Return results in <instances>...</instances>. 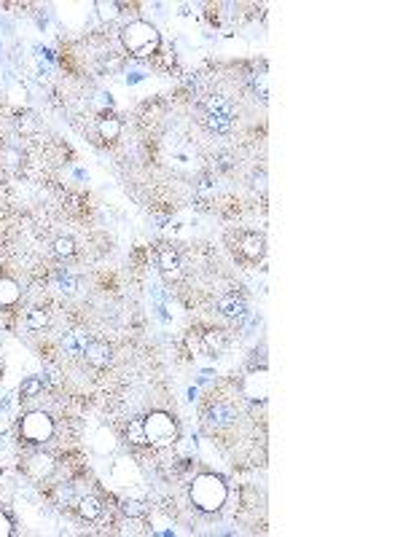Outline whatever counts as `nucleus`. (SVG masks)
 <instances>
[{"mask_svg":"<svg viewBox=\"0 0 403 537\" xmlns=\"http://www.w3.org/2000/svg\"><path fill=\"white\" fill-rule=\"evenodd\" d=\"M202 121L210 132L215 134H226L237 121V110H234L232 99L223 97V94H213L208 97L205 108H202Z\"/></svg>","mask_w":403,"mask_h":537,"instance_id":"nucleus-4","label":"nucleus"},{"mask_svg":"<svg viewBox=\"0 0 403 537\" xmlns=\"http://www.w3.org/2000/svg\"><path fill=\"white\" fill-rule=\"evenodd\" d=\"M73 253H75V242L70 237H60V239L54 242V256L57 258H70Z\"/></svg>","mask_w":403,"mask_h":537,"instance_id":"nucleus-24","label":"nucleus"},{"mask_svg":"<svg viewBox=\"0 0 403 537\" xmlns=\"http://www.w3.org/2000/svg\"><path fill=\"white\" fill-rule=\"evenodd\" d=\"M188 497L194 502L196 511L202 513H215L226 505V497H229V487L223 484V478L215 476V473H202L191 481L188 487Z\"/></svg>","mask_w":403,"mask_h":537,"instance_id":"nucleus-1","label":"nucleus"},{"mask_svg":"<svg viewBox=\"0 0 403 537\" xmlns=\"http://www.w3.org/2000/svg\"><path fill=\"white\" fill-rule=\"evenodd\" d=\"M14 535V526H11V519L6 516V513L0 511V537H9Z\"/></svg>","mask_w":403,"mask_h":537,"instance_id":"nucleus-27","label":"nucleus"},{"mask_svg":"<svg viewBox=\"0 0 403 537\" xmlns=\"http://www.w3.org/2000/svg\"><path fill=\"white\" fill-rule=\"evenodd\" d=\"M226 347H229V336H226L223 330L215 328L205 333V349H208L210 354H220Z\"/></svg>","mask_w":403,"mask_h":537,"instance_id":"nucleus-16","label":"nucleus"},{"mask_svg":"<svg viewBox=\"0 0 403 537\" xmlns=\"http://www.w3.org/2000/svg\"><path fill=\"white\" fill-rule=\"evenodd\" d=\"M0 183H3V175H0Z\"/></svg>","mask_w":403,"mask_h":537,"instance_id":"nucleus-28","label":"nucleus"},{"mask_svg":"<svg viewBox=\"0 0 403 537\" xmlns=\"http://www.w3.org/2000/svg\"><path fill=\"white\" fill-rule=\"evenodd\" d=\"M41 392H43V379H38V376H27L25 381L19 384V398H22V401H33Z\"/></svg>","mask_w":403,"mask_h":537,"instance_id":"nucleus-17","label":"nucleus"},{"mask_svg":"<svg viewBox=\"0 0 403 537\" xmlns=\"http://www.w3.org/2000/svg\"><path fill=\"white\" fill-rule=\"evenodd\" d=\"M86 344H89L86 330H73V333H68V336L62 339V349H65V354L75 357V354H84Z\"/></svg>","mask_w":403,"mask_h":537,"instance_id":"nucleus-14","label":"nucleus"},{"mask_svg":"<svg viewBox=\"0 0 403 537\" xmlns=\"http://www.w3.org/2000/svg\"><path fill=\"white\" fill-rule=\"evenodd\" d=\"M25 470L36 478V481H43V478H49L51 473H54V457H49V454H43V452L30 454L25 462Z\"/></svg>","mask_w":403,"mask_h":537,"instance_id":"nucleus-8","label":"nucleus"},{"mask_svg":"<svg viewBox=\"0 0 403 537\" xmlns=\"http://www.w3.org/2000/svg\"><path fill=\"white\" fill-rule=\"evenodd\" d=\"M19 295H22V291H19L16 280L0 277V306H14L19 301Z\"/></svg>","mask_w":403,"mask_h":537,"instance_id":"nucleus-15","label":"nucleus"},{"mask_svg":"<svg viewBox=\"0 0 403 537\" xmlns=\"http://www.w3.org/2000/svg\"><path fill=\"white\" fill-rule=\"evenodd\" d=\"M122 511L129 516V519H137V516H143V513L148 511V505L143 500H124L122 502Z\"/></svg>","mask_w":403,"mask_h":537,"instance_id":"nucleus-25","label":"nucleus"},{"mask_svg":"<svg viewBox=\"0 0 403 537\" xmlns=\"http://www.w3.org/2000/svg\"><path fill=\"white\" fill-rule=\"evenodd\" d=\"M38 126H41V124H38V116H36V113H30V110H25V113H19V116H16V129H19L22 134H36V132H38Z\"/></svg>","mask_w":403,"mask_h":537,"instance_id":"nucleus-22","label":"nucleus"},{"mask_svg":"<svg viewBox=\"0 0 403 537\" xmlns=\"http://www.w3.org/2000/svg\"><path fill=\"white\" fill-rule=\"evenodd\" d=\"M234 250H237L240 258H245V261L258 264V261L264 258V253H267V239L256 232H242L237 237V247H234Z\"/></svg>","mask_w":403,"mask_h":537,"instance_id":"nucleus-6","label":"nucleus"},{"mask_svg":"<svg viewBox=\"0 0 403 537\" xmlns=\"http://www.w3.org/2000/svg\"><path fill=\"white\" fill-rule=\"evenodd\" d=\"M54 282H57V288H60L62 293H75V285H78L75 277H70V274H62V271L57 274V280H54Z\"/></svg>","mask_w":403,"mask_h":537,"instance_id":"nucleus-26","label":"nucleus"},{"mask_svg":"<svg viewBox=\"0 0 403 537\" xmlns=\"http://www.w3.org/2000/svg\"><path fill=\"white\" fill-rule=\"evenodd\" d=\"M143 433H146V446L167 449L178 440V422L164 411H151L143 416Z\"/></svg>","mask_w":403,"mask_h":537,"instance_id":"nucleus-3","label":"nucleus"},{"mask_svg":"<svg viewBox=\"0 0 403 537\" xmlns=\"http://www.w3.org/2000/svg\"><path fill=\"white\" fill-rule=\"evenodd\" d=\"M122 43L124 49L129 51V54H134V57H151L154 51L159 49L161 36L151 22L134 19V22H127L122 27Z\"/></svg>","mask_w":403,"mask_h":537,"instance_id":"nucleus-2","label":"nucleus"},{"mask_svg":"<svg viewBox=\"0 0 403 537\" xmlns=\"http://www.w3.org/2000/svg\"><path fill=\"white\" fill-rule=\"evenodd\" d=\"M127 440H129V443H134V446H146V433H143V416H137V419H132V422L127 425Z\"/></svg>","mask_w":403,"mask_h":537,"instance_id":"nucleus-21","label":"nucleus"},{"mask_svg":"<svg viewBox=\"0 0 403 537\" xmlns=\"http://www.w3.org/2000/svg\"><path fill=\"white\" fill-rule=\"evenodd\" d=\"M95 449H97L100 454H110L113 449H116V438H113V433H110L108 428L97 430V438H95Z\"/></svg>","mask_w":403,"mask_h":537,"instance_id":"nucleus-23","label":"nucleus"},{"mask_svg":"<svg viewBox=\"0 0 403 537\" xmlns=\"http://www.w3.org/2000/svg\"><path fill=\"white\" fill-rule=\"evenodd\" d=\"M25 325L30 330H43L49 325V312L46 309H30L25 318Z\"/></svg>","mask_w":403,"mask_h":537,"instance_id":"nucleus-19","label":"nucleus"},{"mask_svg":"<svg viewBox=\"0 0 403 537\" xmlns=\"http://www.w3.org/2000/svg\"><path fill=\"white\" fill-rule=\"evenodd\" d=\"M75 508H78L81 519H86V521H95V519L102 516V502H100V497H95V494L78 497V500H75Z\"/></svg>","mask_w":403,"mask_h":537,"instance_id":"nucleus-13","label":"nucleus"},{"mask_svg":"<svg viewBox=\"0 0 403 537\" xmlns=\"http://www.w3.org/2000/svg\"><path fill=\"white\" fill-rule=\"evenodd\" d=\"M234 419H237V411H234V406H229V403H215V406H210L208 425H213V428H229Z\"/></svg>","mask_w":403,"mask_h":537,"instance_id":"nucleus-12","label":"nucleus"},{"mask_svg":"<svg viewBox=\"0 0 403 537\" xmlns=\"http://www.w3.org/2000/svg\"><path fill=\"white\" fill-rule=\"evenodd\" d=\"M100 134H102V140H116L122 134V121L116 116H105L100 121Z\"/></svg>","mask_w":403,"mask_h":537,"instance_id":"nucleus-20","label":"nucleus"},{"mask_svg":"<svg viewBox=\"0 0 403 537\" xmlns=\"http://www.w3.org/2000/svg\"><path fill=\"white\" fill-rule=\"evenodd\" d=\"M159 268H161V274L167 277V280H178L183 271H181V256L172 250V247H159Z\"/></svg>","mask_w":403,"mask_h":537,"instance_id":"nucleus-11","label":"nucleus"},{"mask_svg":"<svg viewBox=\"0 0 403 537\" xmlns=\"http://www.w3.org/2000/svg\"><path fill=\"white\" fill-rule=\"evenodd\" d=\"M19 433L27 443H46L54 435V419L46 411H30L22 416Z\"/></svg>","mask_w":403,"mask_h":537,"instance_id":"nucleus-5","label":"nucleus"},{"mask_svg":"<svg viewBox=\"0 0 403 537\" xmlns=\"http://www.w3.org/2000/svg\"><path fill=\"white\" fill-rule=\"evenodd\" d=\"M218 312L229 320H240V318H245L247 304H245V298L240 293H226L218 298Z\"/></svg>","mask_w":403,"mask_h":537,"instance_id":"nucleus-10","label":"nucleus"},{"mask_svg":"<svg viewBox=\"0 0 403 537\" xmlns=\"http://www.w3.org/2000/svg\"><path fill=\"white\" fill-rule=\"evenodd\" d=\"M84 357L89 366L95 368H108L113 363V349L105 342H89L84 349Z\"/></svg>","mask_w":403,"mask_h":537,"instance_id":"nucleus-9","label":"nucleus"},{"mask_svg":"<svg viewBox=\"0 0 403 537\" xmlns=\"http://www.w3.org/2000/svg\"><path fill=\"white\" fill-rule=\"evenodd\" d=\"M95 9H97L100 19L102 22H113V19H119V13H122V6L119 3H113V0H97L95 3Z\"/></svg>","mask_w":403,"mask_h":537,"instance_id":"nucleus-18","label":"nucleus"},{"mask_svg":"<svg viewBox=\"0 0 403 537\" xmlns=\"http://www.w3.org/2000/svg\"><path fill=\"white\" fill-rule=\"evenodd\" d=\"M242 392L247 401L253 403H264L269 395V374L267 368H253L247 376H245V384H242Z\"/></svg>","mask_w":403,"mask_h":537,"instance_id":"nucleus-7","label":"nucleus"}]
</instances>
